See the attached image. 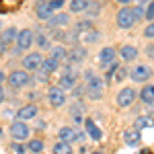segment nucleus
<instances>
[{"label": "nucleus", "mask_w": 154, "mask_h": 154, "mask_svg": "<svg viewBox=\"0 0 154 154\" xmlns=\"http://www.w3.org/2000/svg\"><path fill=\"white\" fill-rule=\"evenodd\" d=\"M146 128H154V119H152V117H146V115H142V117L136 119L134 130H146Z\"/></svg>", "instance_id": "26"}, {"label": "nucleus", "mask_w": 154, "mask_h": 154, "mask_svg": "<svg viewBox=\"0 0 154 154\" xmlns=\"http://www.w3.org/2000/svg\"><path fill=\"white\" fill-rule=\"evenodd\" d=\"M115 23H117L119 29H131V27L136 25V19H134V12H131L130 6L119 8L117 17H115Z\"/></svg>", "instance_id": "5"}, {"label": "nucleus", "mask_w": 154, "mask_h": 154, "mask_svg": "<svg viewBox=\"0 0 154 154\" xmlns=\"http://www.w3.org/2000/svg\"><path fill=\"white\" fill-rule=\"evenodd\" d=\"M93 0H70V12H84Z\"/></svg>", "instance_id": "24"}, {"label": "nucleus", "mask_w": 154, "mask_h": 154, "mask_svg": "<svg viewBox=\"0 0 154 154\" xmlns=\"http://www.w3.org/2000/svg\"><path fill=\"white\" fill-rule=\"evenodd\" d=\"M4 101V91H2V86H0V103Z\"/></svg>", "instance_id": "43"}, {"label": "nucleus", "mask_w": 154, "mask_h": 154, "mask_svg": "<svg viewBox=\"0 0 154 154\" xmlns=\"http://www.w3.org/2000/svg\"><path fill=\"white\" fill-rule=\"evenodd\" d=\"M113 80H115V82L128 80V70H125V68H115V72H113Z\"/></svg>", "instance_id": "31"}, {"label": "nucleus", "mask_w": 154, "mask_h": 154, "mask_svg": "<svg viewBox=\"0 0 154 154\" xmlns=\"http://www.w3.org/2000/svg\"><path fill=\"white\" fill-rule=\"evenodd\" d=\"M33 41H37V48H39V49H51V45H54L51 39H49L43 31H37V35H35Z\"/></svg>", "instance_id": "22"}, {"label": "nucleus", "mask_w": 154, "mask_h": 154, "mask_svg": "<svg viewBox=\"0 0 154 154\" xmlns=\"http://www.w3.org/2000/svg\"><path fill=\"white\" fill-rule=\"evenodd\" d=\"M12 148H14V152H19V154H25V146H21V144H14Z\"/></svg>", "instance_id": "38"}, {"label": "nucleus", "mask_w": 154, "mask_h": 154, "mask_svg": "<svg viewBox=\"0 0 154 154\" xmlns=\"http://www.w3.org/2000/svg\"><path fill=\"white\" fill-rule=\"evenodd\" d=\"M136 97H138V93H136V88H131V86H125V88H121L117 93V105L119 107H130L134 101H136Z\"/></svg>", "instance_id": "11"}, {"label": "nucleus", "mask_w": 154, "mask_h": 154, "mask_svg": "<svg viewBox=\"0 0 154 154\" xmlns=\"http://www.w3.org/2000/svg\"><path fill=\"white\" fill-rule=\"evenodd\" d=\"M146 56H148V58H154V45H148V48H146Z\"/></svg>", "instance_id": "39"}, {"label": "nucleus", "mask_w": 154, "mask_h": 154, "mask_svg": "<svg viewBox=\"0 0 154 154\" xmlns=\"http://www.w3.org/2000/svg\"><path fill=\"white\" fill-rule=\"evenodd\" d=\"M144 37H148V39H154V21L146 29H144Z\"/></svg>", "instance_id": "36"}, {"label": "nucleus", "mask_w": 154, "mask_h": 154, "mask_svg": "<svg viewBox=\"0 0 154 154\" xmlns=\"http://www.w3.org/2000/svg\"><path fill=\"white\" fill-rule=\"evenodd\" d=\"M82 111H84V105H82V103H74V105L70 107V115H72V119H74L76 123H80V121L84 119Z\"/></svg>", "instance_id": "25"}, {"label": "nucleus", "mask_w": 154, "mask_h": 154, "mask_svg": "<svg viewBox=\"0 0 154 154\" xmlns=\"http://www.w3.org/2000/svg\"><path fill=\"white\" fill-rule=\"evenodd\" d=\"M17 35H19L17 27H8V29H4V31H2L0 41H2V43H6V45H11L12 41H17Z\"/></svg>", "instance_id": "21"}, {"label": "nucleus", "mask_w": 154, "mask_h": 154, "mask_svg": "<svg viewBox=\"0 0 154 154\" xmlns=\"http://www.w3.org/2000/svg\"><path fill=\"white\" fill-rule=\"evenodd\" d=\"M49 51H51V58H56L58 62L66 60V54H68V51L62 48V45H51V49H49Z\"/></svg>", "instance_id": "29"}, {"label": "nucleus", "mask_w": 154, "mask_h": 154, "mask_svg": "<svg viewBox=\"0 0 154 154\" xmlns=\"http://www.w3.org/2000/svg\"><path fill=\"white\" fill-rule=\"evenodd\" d=\"M82 95H84V86H74V88H72V97L80 99Z\"/></svg>", "instance_id": "37"}, {"label": "nucleus", "mask_w": 154, "mask_h": 154, "mask_svg": "<svg viewBox=\"0 0 154 154\" xmlns=\"http://www.w3.org/2000/svg\"><path fill=\"white\" fill-rule=\"evenodd\" d=\"M41 64H43V54L41 51H29L23 58V70L37 72V70H41Z\"/></svg>", "instance_id": "4"}, {"label": "nucleus", "mask_w": 154, "mask_h": 154, "mask_svg": "<svg viewBox=\"0 0 154 154\" xmlns=\"http://www.w3.org/2000/svg\"><path fill=\"white\" fill-rule=\"evenodd\" d=\"M58 136H60V142H66V144H74V142H78V140L84 138V134H78V131L74 130V128H70V125L60 128Z\"/></svg>", "instance_id": "10"}, {"label": "nucleus", "mask_w": 154, "mask_h": 154, "mask_svg": "<svg viewBox=\"0 0 154 154\" xmlns=\"http://www.w3.org/2000/svg\"><path fill=\"white\" fill-rule=\"evenodd\" d=\"M140 56V51H138V48L136 45H121L119 48V58L123 60V62H136V58Z\"/></svg>", "instance_id": "16"}, {"label": "nucleus", "mask_w": 154, "mask_h": 154, "mask_svg": "<svg viewBox=\"0 0 154 154\" xmlns=\"http://www.w3.org/2000/svg\"><path fill=\"white\" fill-rule=\"evenodd\" d=\"M58 86L62 91H72V88L76 86V74H74V70L70 68V64L64 68V74H62V78H60Z\"/></svg>", "instance_id": "12"}, {"label": "nucleus", "mask_w": 154, "mask_h": 154, "mask_svg": "<svg viewBox=\"0 0 154 154\" xmlns=\"http://www.w3.org/2000/svg\"><path fill=\"white\" fill-rule=\"evenodd\" d=\"M37 113H39V107L35 103H29V105H23L17 111V119L19 121H29V119H35Z\"/></svg>", "instance_id": "13"}, {"label": "nucleus", "mask_w": 154, "mask_h": 154, "mask_svg": "<svg viewBox=\"0 0 154 154\" xmlns=\"http://www.w3.org/2000/svg\"><path fill=\"white\" fill-rule=\"evenodd\" d=\"M33 80H39V82H48L49 80V74L48 72H43V70H37L35 72V78Z\"/></svg>", "instance_id": "33"}, {"label": "nucleus", "mask_w": 154, "mask_h": 154, "mask_svg": "<svg viewBox=\"0 0 154 154\" xmlns=\"http://www.w3.org/2000/svg\"><path fill=\"white\" fill-rule=\"evenodd\" d=\"M86 56H88V51H86V48H82V45H74V48L66 54V60L70 62L72 66H78V64H82V62H86Z\"/></svg>", "instance_id": "9"}, {"label": "nucleus", "mask_w": 154, "mask_h": 154, "mask_svg": "<svg viewBox=\"0 0 154 154\" xmlns=\"http://www.w3.org/2000/svg\"><path fill=\"white\" fill-rule=\"evenodd\" d=\"M144 19H148L150 23L154 21V0H150V2H148V6L144 8Z\"/></svg>", "instance_id": "32"}, {"label": "nucleus", "mask_w": 154, "mask_h": 154, "mask_svg": "<svg viewBox=\"0 0 154 154\" xmlns=\"http://www.w3.org/2000/svg\"><path fill=\"white\" fill-rule=\"evenodd\" d=\"M35 17L41 19V21H49V19L54 17V11H51V6H49L48 0H39V2L35 4Z\"/></svg>", "instance_id": "15"}, {"label": "nucleus", "mask_w": 154, "mask_h": 154, "mask_svg": "<svg viewBox=\"0 0 154 154\" xmlns=\"http://www.w3.org/2000/svg\"><path fill=\"white\" fill-rule=\"evenodd\" d=\"M101 8H103V6H101V2L93 0V2L88 4V8L84 11V14H86L88 19H95V17H99V14H101Z\"/></svg>", "instance_id": "27"}, {"label": "nucleus", "mask_w": 154, "mask_h": 154, "mask_svg": "<svg viewBox=\"0 0 154 154\" xmlns=\"http://www.w3.org/2000/svg\"><path fill=\"white\" fill-rule=\"evenodd\" d=\"M123 142L128 144V146H138V144L142 142V134H140V130H128L125 134H123Z\"/></svg>", "instance_id": "19"}, {"label": "nucleus", "mask_w": 154, "mask_h": 154, "mask_svg": "<svg viewBox=\"0 0 154 154\" xmlns=\"http://www.w3.org/2000/svg\"><path fill=\"white\" fill-rule=\"evenodd\" d=\"M115 58H117V49L107 45V48H103L99 51V66L101 68H109V66L115 64Z\"/></svg>", "instance_id": "8"}, {"label": "nucleus", "mask_w": 154, "mask_h": 154, "mask_svg": "<svg viewBox=\"0 0 154 154\" xmlns=\"http://www.w3.org/2000/svg\"><path fill=\"white\" fill-rule=\"evenodd\" d=\"M84 93L91 101H101L105 97V80L101 76H97L93 72H88V78H86V84H84Z\"/></svg>", "instance_id": "1"}, {"label": "nucleus", "mask_w": 154, "mask_h": 154, "mask_svg": "<svg viewBox=\"0 0 154 154\" xmlns=\"http://www.w3.org/2000/svg\"><path fill=\"white\" fill-rule=\"evenodd\" d=\"M144 2H150V0H136V6H142Z\"/></svg>", "instance_id": "42"}, {"label": "nucleus", "mask_w": 154, "mask_h": 154, "mask_svg": "<svg viewBox=\"0 0 154 154\" xmlns=\"http://www.w3.org/2000/svg\"><path fill=\"white\" fill-rule=\"evenodd\" d=\"M131 12H134V19H136V23H138L140 19H144V8H142V6H136V8H131Z\"/></svg>", "instance_id": "34"}, {"label": "nucleus", "mask_w": 154, "mask_h": 154, "mask_svg": "<svg viewBox=\"0 0 154 154\" xmlns=\"http://www.w3.org/2000/svg\"><path fill=\"white\" fill-rule=\"evenodd\" d=\"M6 51H8V45H6V43H2V41H0V56H4V54H6Z\"/></svg>", "instance_id": "40"}, {"label": "nucleus", "mask_w": 154, "mask_h": 154, "mask_svg": "<svg viewBox=\"0 0 154 154\" xmlns=\"http://www.w3.org/2000/svg\"><path fill=\"white\" fill-rule=\"evenodd\" d=\"M4 78H6V76H4V72L0 70V82H2V80H4Z\"/></svg>", "instance_id": "44"}, {"label": "nucleus", "mask_w": 154, "mask_h": 154, "mask_svg": "<svg viewBox=\"0 0 154 154\" xmlns=\"http://www.w3.org/2000/svg\"><path fill=\"white\" fill-rule=\"evenodd\" d=\"M49 2V6H51V11L56 12V11H60L62 6H64V0H48Z\"/></svg>", "instance_id": "35"}, {"label": "nucleus", "mask_w": 154, "mask_h": 154, "mask_svg": "<svg viewBox=\"0 0 154 154\" xmlns=\"http://www.w3.org/2000/svg\"><path fill=\"white\" fill-rule=\"evenodd\" d=\"M6 80H8V84H11L12 88H25V86H29L31 84V74L29 72H25V70H12L8 76H6Z\"/></svg>", "instance_id": "2"}, {"label": "nucleus", "mask_w": 154, "mask_h": 154, "mask_svg": "<svg viewBox=\"0 0 154 154\" xmlns=\"http://www.w3.org/2000/svg\"><path fill=\"white\" fill-rule=\"evenodd\" d=\"M41 70L43 72H48V74H54V72H58L60 70V62L56 58H43V64H41Z\"/></svg>", "instance_id": "20"}, {"label": "nucleus", "mask_w": 154, "mask_h": 154, "mask_svg": "<svg viewBox=\"0 0 154 154\" xmlns=\"http://www.w3.org/2000/svg\"><path fill=\"white\" fill-rule=\"evenodd\" d=\"M29 150H31L33 154L43 152V140H39V138H35V140H31V142H29Z\"/></svg>", "instance_id": "30"}, {"label": "nucleus", "mask_w": 154, "mask_h": 154, "mask_svg": "<svg viewBox=\"0 0 154 154\" xmlns=\"http://www.w3.org/2000/svg\"><path fill=\"white\" fill-rule=\"evenodd\" d=\"M128 76H130V80H134V82L146 84L152 78V68L146 66V64H138V66H134V68L128 72Z\"/></svg>", "instance_id": "3"}, {"label": "nucleus", "mask_w": 154, "mask_h": 154, "mask_svg": "<svg viewBox=\"0 0 154 154\" xmlns=\"http://www.w3.org/2000/svg\"><path fill=\"white\" fill-rule=\"evenodd\" d=\"M138 97H140V101L142 103H146V105H152L154 103V84L146 82L142 86V91L138 93Z\"/></svg>", "instance_id": "18"}, {"label": "nucleus", "mask_w": 154, "mask_h": 154, "mask_svg": "<svg viewBox=\"0 0 154 154\" xmlns=\"http://www.w3.org/2000/svg\"><path fill=\"white\" fill-rule=\"evenodd\" d=\"M29 134H31V128L25 123V121H12V125H11V136H12V140L14 142H23V140H27L29 138Z\"/></svg>", "instance_id": "7"}, {"label": "nucleus", "mask_w": 154, "mask_h": 154, "mask_svg": "<svg viewBox=\"0 0 154 154\" xmlns=\"http://www.w3.org/2000/svg\"><path fill=\"white\" fill-rule=\"evenodd\" d=\"M54 154H74V148H72V144L58 142L54 144Z\"/></svg>", "instance_id": "28"}, {"label": "nucleus", "mask_w": 154, "mask_h": 154, "mask_svg": "<svg viewBox=\"0 0 154 154\" xmlns=\"http://www.w3.org/2000/svg\"><path fill=\"white\" fill-rule=\"evenodd\" d=\"M86 131H88V136H91L93 140H97V142H99V140L103 138V134H101V130L97 128V123L93 121V119H86Z\"/></svg>", "instance_id": "23"}, {"label": "nucleus", "mask_w": 154, "mask_h": 154, "mask_svg": "<svg viewBox=\"0 0 154 154\" xmlns=\"http://www.w3.org/2000/svg\"><path fill=\"white\" fill-rule=\"evenodd\" d=\"M66 25H70V14L68 12H58L48 21L49 29H58V27H66Z\"/></svg>", "instance_id": "17"}, {"label": "nucleus", "mask_w": 154, "mask_h": 154, "mask_svg": "<svg viewBox=\"0 0 154 154\" xmlns=\"http://www.w3.org/2000/svg\"><path fill=\"white\" fill-rule=\"evenodd\" d=\"M115 2H117V4H123V6H128L131 0H115Z\"/></svg>", "instance_id": "41"}, {"label": "nucleus", "mask_w": 154, "mask_h": 154, "mask_svg": "<svg viewBox=\"0 0 154 154\" xmlns=\"http://www.w3.org/2000/svg\"><path fill=\"white\" fill-rule=\"evenodd\" d=\"M35 39V33L31 31V29H23V31H19V35H17V49L19 51H27V49H31L33 48V41Z\"/></svg>", "instance_id": "6"}, {"label": "nucleus", "mask_w": 154, "mask_h": 154, "mask_svg": "<svg viewBox=\"0 0 154 154\" xmlns=\"http://www.w3.org/2000/svg\"><path fill=\"white\" fill-rule=\"evenodd\" d=\"M48 101L51 107H62L66 103V95H64V91L60 86H51L48 91Z\"/></svg>", "instance_id": "14"}]
</instances>
